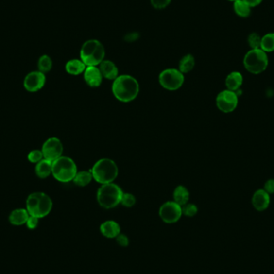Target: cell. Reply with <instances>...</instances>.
Here are the masks:
<instances>
[{"label":"cell","instance_id":"obj_1","mask_svg":"<svg viewBox=\"0 0 274 274\" xmlns=\"http://www.w3.org/2000/svg\"><path fill=\"white\" fill-rule=\"evenodd\" d=\"M112 91L117 101L129 103L136 100L139 95V82L130 75H121L113 80Z\"/></svg>","mask_w":274,"mask_h":274},{"label":"cell","instance_id":"obj_2","mask_svg":"<svg viewBox=\"0 0 274 274\" xmlns=\"http://www.w3.org/2000/svg\"><path fill=\"white\" fill-rule=\"evenodd\" d=\"M91 171L94 181L101 185H105L116 181L119 175V168L112 159L102 158L95 163Z\"/></svg>","mask_w":274,"mask_h":274},{"label":"cell","instance_id":"obj_3","mask_svg":"<svg viewBox=\"0 0 274 274\" xmlns=\"http://www.w3.org/2000/svg\"><path fill=\"white\" fill-rule=\"evenodd\" d=\"M52 208V200L45 192H32L26 201V209L28 213L39 219L47 217Z\"/></svg>","mask_w":274,"mask_h":274},{"label":"cell","instance_id":"obj_4","mask_svg":"<svg viewBox=\"0 0 274 274\" xmlns=\"http://www.w3.org/2000/svg\"><path fill=\"white\" fill-rule=\"evenodd\" d=\"M105 48L98 39H88L80 48V60L86 66H99L105 60Z\"/></svg>","mask_w":274,"mask_h":274},{"label":"cell","instance_id":"obj_5","mask_svg":"<svg viewBox=\"0 0 274 274\" xmlns=\"http://www.w3.org/2000/svg\"><path fill=\"white\" fill-rule=\"evenodd\" d=\"M123 193L121 188L114 182L101 185L96 192V200L102 208L112 209L120 204Z\"/></svg>","mask_w":274,"mask_h":274},{"label":"cell","instance_id":"obj_6","mask_svg":"<svg viewBox=\"0 0 274 274\" xmlns=\"http://www.w3.org/2000/svg\"><path fill=\"white\" fill-rule=\"evenodd\" d=\"M78 172L77 165L71 158L62 155L52 162L53 177L61 183L73 181Z\"/></svg>","mask_w":274,"mask_h":274},{"label":"cell","instance_id":"obj_7","mask_svg":"<svg viewBox=\"0 0 274 274\" xmlns=\"http://www.w3.org/2000/svg\"><path fill=\"white\" fill-rule=\"evenodd\" d=\"M244 66L249 73L259 75L267 69L269 59L267 54L259 49H251L245 54L244 57Z\"/></svg>","mask_w":274,"mask_h":274},{"label":"cell","instance_id":"obj_8","mask_svg":"<svg viewBox=\"0 0 274 274\" xmlns=\"http://www.w3.org/2000/svg\"><path fill=\"white\" fill-rule=\"evenodd\" d=\"M160 86L169 90L176 91L182 87L185 83V75L179 69L168 68L161 71L159 76Z\"/></svg>","mask_w":274,"mask_h":274},{"label":"cell","instance_id":"obj_9","mask_svg":"<svg viewBox=\"0 0 274 274\" xmlns=\"http://www.w3.org/2000/svg\"><path fill=\"white\" fill-rule=\"evenodd\" d=\"M182 207L175 201H166L160 206L159 216L166 224H174L182 217Z\"/></svg>","mask_w":274,"mask_h":274},{"label":"cell","instance_id":"obj_10","mask_svg":"<svg viewBox=\"0 0 274 274\" xmlns=\"http://www.w3.org/2000/svg\"><path fill=\"white\" fill-rule=\"evenodd\" d=\"M216 104L221 112L231 113L238 107V94L235 91L228 89L222 91L217 95Z\"/></svg>","mask_w":274,"mask_h":274},{"label":"cell","instance_id":"obj_11","mask_svg":"<svg viewBox=\"0 0 274 274\" xmlns=\"http://www.w3.org/2000/svg\"><path fill=\"white\" fill-rule=\"evenodd\" d=\"M41 150L44 159L53 162L63 155L64 145L57 137H51L44 142Z\"/></svg>","mask_w":274,"mask_h":274},{"label":"cell","instance_id":"obj_12","mask_svg":"<svg viewBox=\"0 0 274 274\" xmlns=\"http://www.w3.org/2000/svg\"><path fill=\"white\" fill-rule=\"evenodd\" d=\"M45 84V74L39 71L29 72L23 80V87L29 92H36L41 90Z\"/></svg>","mask_w":274,"mask_h":274},{"label":"cell","instance_id":"obj_13","mask_svg":"<svg viewBox=\"0 0 274 274\" xmlns=\"http://www.w3.org/2000/svg\"><path fill=\"white\" fill-rule=\"evenodd\" d=\"M83 75L85 83L92 88L100 87L103 82V75L99 66H87Z\"/></svg>","mask_w":274,"mask_h":274},{"label":"cell","instance_id":"obj_14","mask_svg":"<svg viewBox=\"0 0 274 274\" xmlns=\"http://www.w3.org/2000/svg\"><path fill=\"white\" fill-rule=\"evenodd\" d=\"M252 205L259 212L267 209L270 205V195L264 189L257 190L252 197Z\"/></svg>","mask_w":274,"mask_h":274},{"label":"cell","instance_id":"obj_15","mask_svg":"<svg viewBox=\"0 0 274 274\" xmlns=\"http://www.w3.org/2000/svg\"><path fill=\"white\" fill-rule=\"evenodd\" d=\"M100 230H101V234L106 238L115 239L120 233L121 228L117 222L112 221V220H108L101 224Z\"/></svg>","mask_w":274,"mask_h":274},{"label":"cell","instance_id":"obj_16","mask_svg":"<svg viewBox=\"0 0 274 274\" xmlns=\"http://www.w3.org/2000/svg\"><path fill=\"white\" fill-rule=\"evenodd\" d=\"M99 68L101 70V73L103 75V77L105 78L106 80H112L113 81V80H116L120 76L118 67L112 60H103L99 65Z\"/></svg>","mask_w":274,"mask_h":274},{"label":"cell","instance_id":"obj_17","mask_svg":"<svg viewBox=\"0 0 274 274\" xmlns=\"http://www.w3.org/2000/svg\"><path fill=\"white\" fill-rule=\"evenodd\" d=\"M30 214L26 208H16L10 213L9 222L12 225L20 226L28 222Z\"/></svg>","mask_w":274,"mask_h":274},{"label":"cell","instance_id":"obj_18","mask_svg":"<svg viewBox=\"0 0 274 274\" xmlns=\"http://www.w3.org/2000/svg\"><path fill=\"white\" fill-rule=\"evenodd\" d=\"M87 66L80 59H72L68 60L65 64L67 73L71 76H80L84 74Z\"/></svg>","mask_w":274,"mask_h":274},{"label":"cell","instance_id":"obj_19","mask_svg":"<svg viewBox=\"0 0 274 274\" xmlns=\"http://www.w3.org/2000/svg\"><path fill=\"white\" fill-rule=\"evenodd\" d=\"M243 84V76L239 71H233L228 74L225 79L227 89L230 91H239Z\"/></svg>","mask_w":274,"mask_h":274},{"label":"cell","instance_id":"obj_20","mask_svg":"<svg viewBox=\"0 0 274 274\" xmlns=\"http://www.w3.org/2000/svg\"><path fill=\"white\" fill-rule=\"evenodd\" d=\"M35 174L40 179L48 178L52 174V162L43 159L41 161L37 163L35 166Z\"/></svg>","mask_w":274,"mask_h":274},{"label":"cell","instance_id":"obj_21","mask_svg":"<svg viewBox=\"0 0 274 274\" xmlns=\"http://www.w3.org/2000/svg\"><path fill=\"white\" fill-rule=\"evenodd\" d=\"M190 198V192L187 188L184 185H179L173 191V201L179 206H185L188 203Z\"/></svg>","mask_w":274,"mask_h":274},{"label":"cell","instance_id":"obj_22","mask_svg":"<svg viewBox=\"0 0 274 274\" xmlns=\"http://www.w3.org/2000/svg\"><path fill=\"white\" fill-rule=\"evenodd\" d=\"M196 65V60L193 55L187 54L181 58L179 63V71H181L184 75L192 71Z\"/></svg>","mask_w":274,"mask_h":274},{"label":"cell","instance_id":"obj_23","mask_svg":"<svg viewBox=\"0 0 274 274\" xmlns=\"http://www.w3.org/2000/svg\"><path fill=\"white\" fill-rule=\"evenodd\" d=\"M93 180V176L91 171H80L76 173L73 182L79 187H85L89 185Z\"/></svg>","mask_w":274,"mask_h":274},{"label":"cell","instance_id":"obj_24","mask_svg":"<svg viewBox=\"0 0 274 274\" xmlns=\"http://www.w3.org/2000/svg\"><path fill=\"white\" fill-rule=\"evenodd\" d=\"M233 10L236 14L241 18H247L251 14V7H249L242 0L233 2Z\"/></svg>","mask_w":274,"mask_h":274},{"label":"cell","instance_id":"obj_25","mask_svg":"<svg viewBox=\"0 0 274 274\" xmlns=\"http://www.w3.org/2000/svg\"><path fill=\"white\" fill-rule=\"evenodd\" d=\"M260 49L265 53L274 51V33H268L261 38Z\"/></svg>","mask_w":274,"mask_h":274},{"label":"cell","instance_id":"obj_26","mask_svg":"<svg viewBox=\"0 0 274 274\" xmlns=\"http://www.w3.org/2000/svg\"><path fill=\"white\" fill-rule=\"evenodd\" d=\"M53 61L51 58L48 55H43L38 60V68L39 71L46 74L52 69Z\"/></svg>","mask_w":274,"mask_h":274},{"label":"cell","instance_id":"obj_27","mask_svg":"<svg viewBox=\"0 0 274 274\" xmlns=\"http://www.w3.org/2000/svg\"><path fill=\"white\" fill-rule=\"evenodd\" d=\"M136 203H137V198L134 195L132 194L130 192H123L120 205L126 208H132L135 206Z\"/></svg>","mask_w":274,"mask_h":274},{"label":"cell","instance_id":"obj_28","mask_svg":"<svg viewBox=\"0 0 274 274\" xmlns=\"http://www.w3.org/2000/svg\"><path fill=\"white\" fill-rule=\"evenodd\" d=\"M198 213V208L194 204L187 203L182 206V213L185 217H193Z\"/></svg>","mask_w":274,"mask_h":274},{"label":"cell","instance_id":"obj_29","mask_svg":"<svg viewBox=\"0 0 274 274\" xmlns=\"http://www.w3.org/2000/svg\"><path fill=\"white\" fill-rule=\"evenodd\" d=\"M261 37L257 33H251L248 37V44L252 49H259L260 48Z\"/></svg>","mask_w":274,"mask_h":274},{"label":"cell","instance_id":"obj_30","mask_svg":"<svg viewBox=\"0 0 274 274\" xmlns=\"http://www.w3.org/2000/svg\"><path fill=\"white\" fill-rule=\"evenodd\" d=\"M43 159H44V158L42 150L34 149V150H32L30 153H28V160L29 162L37 164L39 161H41Z\"/></svg>","mask_w":274,"mask_h":274},{"label":"cell","instance_id":"obj_31","mask_svg":"<svg viewBox=\"0 0 274 274\" xmlns=\"http://www.w3.org/2000/svg\"><path fill=\"white\" fill-rule=\"evenodd\" d=\"M171 0H150L151 5L155 9H165L171 3Z\"/></svg>","mask_w":274,"mask_h":274},{"label":"cell","instance_id":"obj_32","mask_svg":"<svg viewBox=\"0 0 274 274\" xmlns=\"http://www.w3.org/2000/svg\"><path fill=\"white\" fill-rule=\"evenodd\" d=\"M115 239H116L117 244H119L120 246L127 247L129 244V238H128V236L123 234V233H120L119 235L117 236Z\"/></svg>","mask_w":274,"mask_h":274},{"label":"cell","instance_id":"obj_33","mask_svg":"<svg viewBox=\"0 0 274 274\" xmlns=\"http://www.w3.org/2000/svg\"><path fill=\"white\" fill-rule=\"evenodd\" d=\"M39 222V218L36 217H33V216H30L26 224H27V227H28L29 229L32 230V229H35V228L38 227Z\"/></svg>","mask_w":274,"mask_h":274},{"label":"cell","instance_id":"obj_34","mask_svg":"<svg viewBox=\"0 0 274 274\" xmlns=\"http://www.w3.org/2000/svg\"><path fill=\"white\" fill-rule=\"evenodd\" d=\"M265 192L269 193V194H274V179H270L265 183L264 185V188Z\"/></svg>","mask_w":274,"mask_h":274},{"label":"cell","instance_id":"obj_35","mask_svg":"<svg viewBox=\"0 0 274 274\" xmlns=\"http://www.w3.org/2000/svg\"><path fill=\"white\" fill-rule=\"evenodd\" d=\"M249 7H255L260 5L263 0H242Z\"/></svg>","mask_w":274,"mask_h":274},{"label":"cell","instance_id":"obj_36","mask_svg":"<svg viewBox=\"0 0 274 274\" xmlns=\"http://www.w3.org/2000/svg\"><path fill=\"white\" fill-rule=\"evenodd\" d=\"M125 39L129 42L134 41V40H137L138 39V34L137 33H131L125 37Z\"/></svg>","mask_w":274,"mask_h":274},{"label":"cell","instance_id":"obj_37","mask_svg":"<svg viewBox=\"0 0 274 274\" xmlns=\"http://www.w3.org/2000/svg\"><path fill=\"white\" fill-rule=\"evenodd\" d=\"M228 1H231V2H235L237 0H228Z\"/></svg>","mask_w":274,"mask_h":274}]
</instances>
